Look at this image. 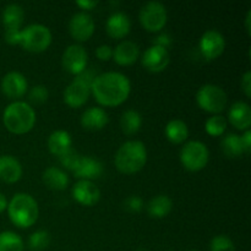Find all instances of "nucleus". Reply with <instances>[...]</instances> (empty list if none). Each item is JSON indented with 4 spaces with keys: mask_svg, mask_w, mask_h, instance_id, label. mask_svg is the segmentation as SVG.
Returning <instances> with one entry per match:
<instances>
[{
    "mask_svg": "<svg viewBox=\"0 0 251 251\" xmlns=\"http://www.w3.org/2000/svg\"><path fill=\"white\" fill-rule=\"evenodd\" d=\"M144 202H142V199L137 195H131L129 198H126V200L124 201V207L126 208L130 212H139L141 211Z\"/></svg>",
    "mask_w": 251,
    "mask_h": 251,
    "instance_id": "35",
    "label": "nucleus"
},
{
    "mask_svg": "<svg viewBox=\"0 0 251 251\" xmlns=\"http://www.w3.org/2000/svg\"><path fill=\"white\" fill-rule=\"evenodd\" d=\"M25 19V11L21 5L9 4L2 10V24L5 29L21 28V25Z\"/></svg>",
    "mask_w": 251,
    "mask_h": 251,
    "instance_id": "25",
    "label": "nucleus"
},
{
    "mask_svg": "<svg viewBox=\"0 0 251 251\" xmlns=\"http://www.w3.org/2000/svg\"><path fill=\"white\" fill-rule=\"evenodd\" d=\"M97 4V0H77V1H76V5L80 6L82 10H91Z\"/></svg>",
    "mask_w": 251,
    "mask_h": 251,
    "instance_id": "41",
    "label": "nucleus"
},
{
    "mask_svg": "<svg viewBox=\"0 0 251 251\" xmlns=\"http://www.w3.org/2000/svg\"><path fill=\"white\" fill-rule=\"evenodd\" d=\"M27 87L26 77L19 71H10L1 80V91L9 98L22 97L26 93Z\"/></svg>",
    "mask_w": 251,
    "mask_h": 251,
    "instance_id": "15",
    "label": "nucleus"
},
{
    "mask_svg": "<svg viewBox=\"0 0 251 251\" xmlns=\"http://www.w3.org/2000/svg\"><path fill=\"white\" fill-rule=\"evenodd\" d=\"M25 244L19 234L10 230L0 233V251H24Z\"/></svg>",
    "mask_w": 251,
    "mask_h": 251,
    "instance_id": "29",
    "label": "nucleus"
},
{
    "mask_svg": "<svg viewBox=\"0 0 251 251\" xmlns=\"http://www.w3.org/2000/svg\"><path fill=\"white\" fill-rule=\"evenodd\" d=\"M250 16H251V11L249 10L247 14V19H245V24H247V31L250 33Z\"/></svg>",
    "mask_w": 251,
    "mask_h": 251,
    "instance_id": "43",
    "label": "nucleus"
},
{
    "mask_svg": "<svg viewBox=\"0 0 251 251\" xmlns=\"http://www.w3.org/2000/svg\"><path fill=\"white\" fill-rule=\"evenodd\" d=\"M234 243L227 235H216L210 243V251H234Z\"/></svg>",
    "mask_w": 251,
    "mask_h": 251,
    "instance_id": "32",
    "label": "nucleus"
},
{
    "mask_svg": "<svg viewBox=\"0 0 251 251\" xmlns=\"http://www.w3.org/2000/svg\"><path fill=\"white\" fill-rule=\"evenodd\" d=\"M43 183L51 190H64L69 184V176L58 167H48L43 172Z\"/></svg>",
    "mask_w": 251,
    "mask_h": 251,
    "instance_id": "23",
    "label": "nucleus"
},
{
    "mask_svg": "<svg viewBox=\"0 0 251 251\" xmlns=\"http://www.w3.org/2000/svg\"><path fill=\"white\" fill-rule=\"evenodd\" d=\"M96 56L100 60H109L113 58V48L109 44H102L96 48Z\"/></svg>",
    "mask_w": 251,
    "mask_h": 251,
    "instance_id": "36",
    "label": "nucleus"
},
{
    "mask_svg": "<svg viewBox=\"0 0 251 251\" xmlns=\"http://www.w3.org/2000/svg\"><path fill=\"white\" fill-rule=\"evenodd\" d=\"M21 28L5 29V41L10 44H20Z\"/></svg>",
    "mask_w": 251,
    "mask_h": 251,
    "instance_id": "37",
    "label": "nucleus"
},
{
    "mask_svg": "<svg viewBox=\"0 0 251 251\" xmlns=\"http://www.w3.org/2000/svg\"><path fill=\"white\" fill-rule=\"evenodd\" d=\"M7 213L15 226L28 228L38 218V203L28 194L19 193L7 203Z\"/></svg>",
    "mask_w": 251,
    "mask_h": 251,
    "instance_id": "4",
    "label": "nucleus"
},
{
    "mask_svg": "<svg viewBox=\"0 0 251 251\" xmlns=\"http://www.w3.org/2000/svg\"><path fill=\"white\" fill-rule=\"evenodd\" d=\"M80 157L81 156L75 151V150L70 149L69 151H66L65 153H63L59 156V162H60L61 166L65 167L66 169L74 171V168H75L76 164H77Z\"/></svg>",
    "mask_w": 251,
    "mask_h": 251,
    "instance_id": "34",
    "label": "nucleus"
},
{
    "mask_svg": "<svg viewBox=\"0 0 251 251\" xmlns=\"http://www.w3.org/2000/svg\"><path fill=\"white\" fill-rule=\"evenodd\" d=\"M167 9L162 2L152 0L147 1L140 10V22L142 26L151 32H157L167 24Z\"/></svg>",
    "mask_w": 251,
    "mask_h": 251,
    "instance_id": "9",
    "label": "nucleus"
},
{
    "mask_svg": "<svg viewBox=\"0 0 251 251\" xmlns=\"http://www.w3.org/2000/svg\"><path fill=\"white\" fill-rule=\"evenodd\" d=\"M196 102L200 105V108H202L206 112L218 114L227 105V93L220 86L206 83L199 88L196 93Z\"/></svg>",
    "mask_w": 251,
    "mask_h": 251,
    "instance_id": "7",
    "label": "nucleus"
},
{
    "mask_svg": "<svg viewBox=\"0 0 251 251\" xmlns=\"http://www.w3.org/2000/svg\"><path fill=\"white\" fill-rule=\"evenodd\" d=\"M180 162L188 171L198 172L205 168L208 162V149L203 142L193 140L186 142L180 150Z\"/></svg>",
    "mask_w": 251,
    "mask_h": 251,
    "instance_id": "8",
    "label": "nucleus"
},
{
    "mask_svg": "<svg viewBox=\"0 0 251 251\" xmlns=\"http://www.w3.org/2000/svg\"><path fill=\"white\" fill-rule=\"evenodd\" d=\"M69 31L77 41H87L95 32V21L86 11H78L71 16L69 21Z\"/></svg>",
    "mask_w": 251,
    "mask_h": 251,
    "instance_id": "12",
    "label": "nucleus"
},
{
    "mask_svg": "<svg viewBox=\"0 0 251 251\" xmlns=\"http://www.w3.org/2000/svg\"><path fill=\"white\" fill-rule=\"evenodd\" d=\"M200 50L202 55L208 60L218 58L225 51L226 39L225 36L218 29H207L203 32L200 38Z\"/></svg>",
    "mask_w": 251,
    "mask_h": 251,
    "instance_id": "11",
    "label": "nucleus"
},
{
    "mask_svg": "<svg viewBox=\"0 0 251 251\" xmlns=\"http://www.w3.org/2000/svg\"><path fill=\"white\" fill-rule=\"evenodd\" d=\"M87 59V51L81 44H71L64 50L61 64L66 71L74 75H78L86 70Z\"/></svg>",
    "mask_w": 251,
    "mask_h": 251,
    "instance_id": "10",
    "label": "nucleus"
},
{
    "mask_svg": "<svg viewBox=\"0 0 251 251\" xmlns=\"http://www.w3.org/2000/svg\"><path fill=\"white\" fill-rule=\"evenodd\" d=\"M228 119L234 127L239 130H248L251 125V108L247 102L238 100L229 107Z\"/></svg>",
    "mask_w": 251,
    "mask_h": 251,
    "instance_id": "17",
    "label": "nucleus"
},
{
    "mask_svg": "<svg viewBox=\"0 0 251 251\" xmlns=\"http://www.w3.org/2000/svg\"><path fill=\"white\" fill-rule=\"evenodd\" d=\"M240 141H242V146H243V150H244V152L249 153L250 150H251V131H250V129L245 130L244 134L240 136Z\"/></svg>",
    "mask_w": 251,
    "mask_h": 251,
    "instance_id": "39",
    "label": "nucleus"
},
{
    "mask_svg": "<svg viewBox=\"0 0 251 251\" xmlns=\"http://www.w3.org/2000/svg\"><path fill=\"white\" fill-rule=\"evenodd\" d=\"M104 172L103 164L98 159L90 156H81L73 173L80 180H90L100 178Z\"/></svg>",
    "mask_w": 251,
    "mask_h": 251,
    "instance_id": "14",
    "label": "nucleus"
},
{
    "mask_svg": "<svg viewBox=\"0 0 251 251\" xmlns=\"http://www.w3.org/2000/svg\"><path fill=\"white\" fill-rule=\"evenodd\" d=\"M140 55V48L135 42L123 41L113 49V58L120 65H131Z\"/></svg>",
    "mask_w": 251,
    "mask_h": 251,
    "instance_id": "19",
    "label": "nucleus"
},
{
    "mask_svg": "<svg viewBox=\"0 0 251 251\" xmlns=\"http://www.w3.org/2000/svg\"><path fill=\"white\" fill-rule=\"evenodd\" d=\"M173 201L167 195H157L147 203V212L153 218H163L171 213Z\"/></svg>",
    "mask_w": 251,
    "mask_h": 251,
    "instance_id": "24",
    "label": "nucleus"
},
{
    "mask_svg": "<svg viewBox=\"0 0 251 251\" xmlns=\"http://www.w3.org/2000/svg\"><path fill=\"white\" fill-rule=\"evenodd\" d=\"M131 91V82L126 75L118 71H107L96 75L91 85L98 103L108 107L119 105L126 100Z\"/></svg>",
    "mask_w": 251,
    "mask_h": 251,
    "instance_id": "1",
    "label": "nucleus"
},
{
    "mask_svg": "<svg viewBox=\"0 0 251 251\" xmlns=\"http://www.w3.org/2000/svg\"><path fill=\"white\" fill-rule=\"evenodd\" d=\"M167 139L173 144H181L185 141L189 136V129L185 122L180 119H173L168 122L164 129Z\"/></svg>",
    "mask_w": 251,
    "mask_h": 251,
    "instance_id": "26",
    "label": "nucleus"
},
{
    "mask_svg": "<svg viewBox=\"0 0 251 251\" xmlns=\"http://www.w3.org/2000/svg\"><path fill=\"white\" fill-rule=\"evenodd\" d=\"M221 149H222L223 153L229 158H237L244 153L240 136L237 134H232V132L223 137L222 142H221Z\"/></svg>",
    "mask_w": 251,
    "mask_h": 251,
    "instance_id": "28",
    "label": "nucleus"
},
{
    "mask_svg": "<svg viewBox=\"0 0 251 251\" xmlns=\"http://www.w3.org/2000/svg\"><path fill=\"white\" fill-rule=\"evenodd\" d=\"M154 46H159V47H163V48L167 49V47L171 44V37L168 36L167 33H162L154 39Z\"/></svg>",
    "mask_w": 251,
    "mask_h": 251,
    "instance_id": "40",
    "label": "nucleus"
},
{
    "mask_svg": "<svg viewBox=\"0 0 251 251\" xmlns=\"http://www.w3.org/2000/svg\"><path fill=\"white\" fill-rule=\"evenodd\" d=\"M2 122L9 131L14 134H25L33 127L36 123V112L27 102L15 100L4 109Z\"/></svg>",
    "mask_w": 251,
    "mask_h": 251,
    "instance_id": "3",
    "label": "nucleus"
},
{
    "mask_svg": "<svg viewBox=\"0 0 251 251\" xmlns=\"http://www.w3.org/2000/svg\"><path fill=\"white\" fill-rule=\"evenodd\" d=\"M242 90L244 91L245 96L250 97L251 96V71L248 70L242 77Z\"/></svg>",
    "mask_w": 251,
    "mask_h": 251,
    "instance_id": "38",
    "label": "nucleus"
},
{
    "mask_svg": "<svg viewBox=\"0 0 251 251\" xmlns=\"http://www.w3.org/2000/svg\"><path fill=\"white\" fill-rule=\"evenodd\" d=\"M51 42V32L42 24H31L21 29L20 44L28 51H43Z\"/></svg>",
    "mask_w": 251,
    "mask_h": 251,
    "instance_id": "6",
    "label": "nucleus"
},
{
    "mask_svg": "<svg viewBox=\"0 0 251 251\" xmlns=\"http://www.w3.org/2000/svg\"><path fill=\"white\" fill-rule=\"evenodd\" d=\"M147 161V151L144 142L130 140L118 149L114 163L119 172L132 174L141 171Z\"/></svg>",
    "mask_w": 251,
    "mask_h": 251,
    "instance_id": "2",
    "label": "nucleus"
},
{
    "mask_svg": "<svg viewBox=\"0 0 251 251\" xmlns=\"http://www.w3.org/2000/svg\"><path fill=\"white\" fill-rule=\"evenodd\" d=\"M189 251H198V250H189Z\"/></svg>",
    "mask_w": 251,
    "mask_h": 251,
    "instance_id": "45",
    "label": "nucleus"
},
{
    "mask_svg": "<svg viewBox=\"0 0 251 251\" xmlns=\"http://www.w3.org/2000/svg\"><path fill=\"white\" fill-rule=\"evenodd\" d=\"M142 125V117L137 110L127 109L120 118V126L126 135H132L140 130Z\"/></svg>",
    "mask_w": 251,
    "mask_h": 251,
    "instance_id": "27",
    "label": "nucleus"
},
{
    "mask_svg": "<svg viewBox=\"0 0 251 251\" xmlns=\"http://www.w3.org/2000/svg\"><path fill=\"white\" fill-rule=\"evenodd\" d=\"M108 123V114L103 108H87L81 115V125L87 130H100Z\"/></svg>",
    "mask_w": 251,
    "mask_h": 251,
    "instance_id": "21",
    "label": "nucleus"
},
{
    "mask_svg": "<svg viewBox=\"0 0 251 251\" xmlns=\"http://www.w3.org/2000/svg\"><path fill=\"white\" fill-rule=\"evenodd\" d=\"M131 28V20L125 12L114 11L105 22L107 33L113 38H123Z\"/></svg>",
    "mask_w": 251,
    "mask_h": 251,
    "instance_id": "18",
    "label": "nucleus"
},
{
    "mask_svg": "<svg viewBox=\"0 0 251 251\" xmlns=\"http://www.w3.org/2000/svg\"><path fill=\"white\" fill-rule=\"evenodd\" d=\"M96 75L92 70H83L69 83L64 91V100L73 108L81 107L87 102L91 95V85Z\"/></svg>",
    "mask_w": 251,
    "mask_h": 251,
    "instance_id": "5",
    "label": "nucleus"
},
{
    "mask_svg": "<svg viewBox=\"0 0 251 251\" xmlns=\"http://www.w3.org/2000/svg\"><path fill=\"white\" fill-rule=\"evenodd\" d=\"M137 251H146V250H144V249H140V250H137Z\"/></svg>",
    "mask_w": 251,
    "mask_h": 251,
    "instance_id": "44",
    "label": "nucleus"
},
{
    "mask_svg": "<svg viewBox=\"0 0 251 251\" xmlns=\"http://www.w3.org/2000/svg\"><path fill=\"white\" fill-rule=\"evenodd\" d=\"M50 244V235L47 230H37L28 238V247L32 251H42Z\"/></svg>",
    "mask_w": 251,
    "mask_h": 251,
    "instance_id": "31",
    "label": "nucleus"
},
{
    "mask_svg": "<svg viewBox=\"0 0 251 251\" xmlns=\"http://www.w3.org/2000/svg\"><path fill=\"white\" fill-rule=\"evenodd\" d=\"M22 176V166L14 156H0V179L6 183H15Z\"/></svg>",
    "mask_w": 251,
    "mask_h": 251,
    "instance_id": "20",
    "label": "nucleus"
},
{
    "mask_svg": "<svg viewBox=\"0 0 251 251\" xmlns=\"http://www.w3.org/2000/svg\"><path fill=\"white\" fill-rule=\"evenodd\" d=\"M48 88L43 85H37L29 90L28 92V98L32 103L34 104H42V103L46 102L48 100Z\"/></svg>",
    "mask_w": 251,
    "mask_h": 251,
    "instance_id": "33",
    "label": "nucleus"
},
{
    "mask_svg": "<svg viewBox=\"0 0 251 251\" xmlns=\"http://www.w3.org/2000/svg\"><path fill=\"white\" fill-rule=\"evenodd\" d=\"M48 149L55 156L65 153L73 149V139L71 135L65 130H55L48 137Z\"/></svg>",
    "mask_w": 251,
    "mask_h": 251,
    "instance_id": "22",
    "label": "nucleus"
},
{
    "mask_svg": "<svg viewBox=\"0 0 251 251\" xmlns=\"http://www.w3.org/2000/svg\"><path fill=\"white\" fill-rule=\"evenodd\" d=\"M73 196L83 206H93L100 198V191L93 181L78 180L73 188Z\"/></svg>",
    "mask_w": 251,
    "mask_h": 251,
    "instance_id": "16",
    "label": "nucleus"
},
{
    "mask_svg": "<svg viewBox=\"0 0 251 251\" xmlns=\"http://www.w3.org/2000/svg\"><path fill=\"white\" fill-rule=\"evenodd\" d=\"M206 132L212 136H221L227 129V120L220 114L212 115L205 123Z\"/></svg>",
    "mask_w": 251,
    "mask_h": 251,
    "instance_id": "30",
    "label": "nucleus"
},
{
    "mask_svg": "<svg viewBox=\"0 0 251 251\" xmlns=\"http://www.w3.org/2000/svg\"><path fill=\"white\" fill-rule=\"evenodd\" d=\"M142 65L150 71L158 73L164 70L169 64L168 49L159 46H151L142 54Z\"/></svg>",
    "mask_w": 251,
    "mask_h": 251,
    "instance_id": "13",
    "label": "nucleus"
},
{
    "mask_svg": "<svg viewBox=\"0 0 251 251\" xmlns=\"http://www.w3.org/2000/svg\"><path fill=\"white\" fill-rule=\"evenodd\" d=\"M7 208V200L6 198H5L4 194L0 193V212H2L4 210H6Z\"/></svg>",
    "mask_w": 251,
    "mask_h": 251,
    "instance_id": "42",
    "label": "nucleus"
}]
</instances>
